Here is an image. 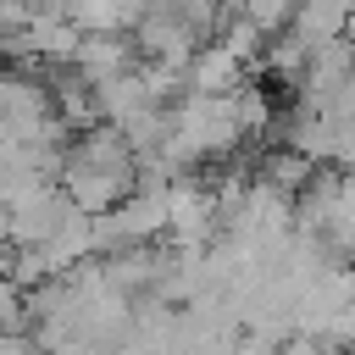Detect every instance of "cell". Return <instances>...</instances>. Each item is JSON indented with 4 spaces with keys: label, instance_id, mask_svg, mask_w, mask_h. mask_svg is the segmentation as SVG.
<instances>
[{
    "label": "cell",
    "instance_id": "obj_1",
    "mask_svg": "<svg viewBox=\"0 0 355 355\" xmlns=\"http://www.w3.org/2000/svg\"><path fill=\"white\" fill-rule=\"evenodd\" d=\"M255 72H261V67H250V61H244L233 44H222V39H205V44L189 55V67H183V78H189L194 94H239Z\"/></svg>",
    "mask_w": 355,
    "mask_h": 355
}]
</instances>
